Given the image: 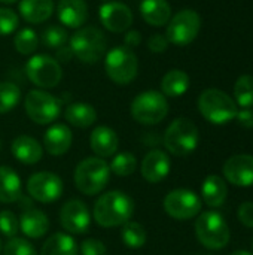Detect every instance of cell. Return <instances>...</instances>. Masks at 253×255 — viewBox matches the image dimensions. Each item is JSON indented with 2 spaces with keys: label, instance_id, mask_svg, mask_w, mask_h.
Returning <instances> with one entry per match:
<instances>
[{
  "label": "cell",
  "instance_id": "277c9868",
  "mask_svg": "<svg viewBox=\"0 0 253 255\" xmlns=\"http://www.w3.org/2000/svg\"><path fill=\"white\" fill-rule=\"evenodd\" d=\"M200 140L197 126L188 118H176L164 133V146L176 157H186L195 151Z\"/></svg>",
  "mask_w": 253,
  "mask_h": 255
},
{
  "label": "cell",
  "instance_id": "9c48e42d",
  "mask_svg": "<svg viewBox=\"0 0 253 255\" xmlns=\"http://www.w3.org/2000/svg\"><path fill=\"white\" fill-rule=\"evenodd\" d=\"M24 109L34 124L48 126L60 117L61 102L43 90H31L25 96Z\"/></svg>",
  "mask_w": 253,
  "mask_h": 255
},
{
  "label": "cell",
  "instance_id": "7dc6e473",
  "mask_svg": "<svg viewBox=\"0 0 253 255\" xmlns=\"http://www.w3.org/2000/svg\"><path fill=\"white\" fill-rule=\"evenodd\" d=\"M0 253H1V241H0Z\"/></svg>",
  "mask_w": 253,
  "mask_h": 255
},
{
  "label": "cell",
  "instance_id": "44dd1931",
  "mask_svg": "<svg viewBox=\"0 0 253 255\" xmlns=\"http://www.w3.org/2000/svg\"><path fill=\"white\" fill-rule=\"evenodd\" d=\"M18 220L21 233L30 239H40L49 230V220L46 214L33 206H28Z\"/></svg>",
  "mask_w": 253,
  "mask_h": 255
},
{
  "label": "cell",
  "instance_id": "d6986e66",
  "mask_svg": "<svg viewBox=\"0 0 253 255\" xmlns=\"http://www.w3.org/2000/svg\"><path fill=\"white\" fill-rule=\"evenodd\" d=\"M89 146L95 157H112L119 146V137L116 131L107 126H97L89 136Z\"/></svg>",
  "mask_w": 253,
  "mask_h": 255
},
{
  "label": "cell",
  "instance_id": "484cf974",
  "mask_svg": "<svg viewBox=\"0 0 253 255\" xmlns=\"http://www.w3.org/2000/svg\"><path fill=\"white\" fill-rule=\"evenodd\" d=\"M21 197V179L9 166H0V202L13 203Z\"/></svg>",
  "mask_w": 253,
  "mask_h": 255
},
{
  "label": "cell",
  "instance_id": "52a82bcc",
  "mask_svg": "<svg viewBox=\"0 0 253 255\" xmlns=\"http://www.w3.org/2000/svg\"><path fill=\"white\" fill-rule=\"evenodd\" d=\"M104 70L109 79L118 85H128L139 72V60L133 49L115 46L104 55Z\"/></svg>",
  "mask_w": 253,
  "mask_h": 255
},
{
  "label": "cell",
  "instance_id": "7c38bea8",
  "mask_svg": "<svg viewBox=\"0 0 253 255\" xmlns=\"http://www.w3.org/2000/svg\"><path fill=\"white\" fill-rule=\"evenodd\" d=\"M163 206L169 217L179 220V221H186L200 214L201 200L194 191L177 188V190L170 191L164 197Z\"/></svg>",
  "mask_w": 253,
  "mask_h": 255
},
{
  "label": "cell",
  "instance_id": "3957f363",
  "mask_svg": "<svg viewBox=\"0 0 253 255\" xmlns=\"http://www.w3.org/2000/svg\"><path fill=\"white\" fill-rule=\"evenodd\" d=\"M110 179V167L100 157H88L82 160L75 170V185L85 196L101 193Z\"/></svg>",
  "mask_w": 253,
  "mask_h": 255
},
{
  "label": "cell",
  "instance_id": "ee69618b",
  "mask_svg": "<svg viewBox=\"0 0 253 255\" xmlns=\"http://www.w3.org/2000/svg\"><path fill=\"white\" fill-rule=\"evenodd\" d=\"M55 51H57L55 52V60L58 63H67L73 57V52H72L70 46H66V45L61 46V48H58V49H55Z\"/></svg>",
  "mask_w": 253,
  "mask_h": 255
},
{
  "label": "cell",
  "instance_id": "4316f807",
  "mask_svg": "<svg viewBox=\"0 0 253 255\" xmlns=\"http://www.w3.org/2000/svg\"><path fill=\"white\" fill-rule=\"evenodd\" d=\"M227 194H228V188L221 176L210 175L204 179L201 187V196L207 206L210 208L222 206L227 200Z\"/></svg>",
  "mask_w": 253,
  "mask_h": 255
},
{
  "label": "cell",
  "instance_id": "f546056e",
  "mask_svg": "<svg viewBox=\"0 0 253 255\" xmlns=\"http://www.w3.org/2000/svg\"><path fill=\"white\" fill-rule=\"evenodd\" d=\"M121 238H122V242L125 244V247H128L131 250H139L146 244V230L140 223L130 220L128 223H125L122 226Z\"/></svg>",
  "mask_w": 253,
  "mask_h": 255
},
{
  "label": "cell",
  "instance_id": "4fadbf2b",
  "mask_svg": "<svg viewBox=\"0 0 253 255\" xmlns=\"http://www.w3.org/2000/svg\"><path fill=\"white\" fill-rule=\"evenodd\" d=\"M63 179L52 172H37L27 181V193L33 200L52 203L63 194Z\"/></svg>",
  "mask_w": 253,
  "mask_h": 255
},
{
  "label": "cell",
  "instance_id": "8992f818",
  "mask_svg": "<svg viewBox=\"0 0 253 255\" xmlns=\"http://www.w3.org/2000/svg\"><path fill=\"white\" fill-rule=\"evenodd\" d=\"M130 114L134 121L142 126L160 124L169 114V102L160 91L149 90L137 94L130 106Z\"/></svg>",
  "mask_w": 253,
  "mask_h": 255
},
{
  "label": "cell",
  "instance_id": "4dcf8cb0",
  "mask_svg": "<svg viewBox=\"0 0 253 255\" xmlns=\"http://www.w3.org/2000/svg\"><path fill=\"white\" fill-rule=\"evenodd\" d=\"M21 100V90L13 82H0V114H7Z\"/></svg>",
  "mask_w": 253,
  "mask_h": 255
},
{
  "label": "cell",
  "instance_id": "7a4b0ae2",
  "mask_svg": "<svg viewBox=\"0 0 253 255\" xmlns=\"http://www.w3.org/2000/svg\"><path fill=\"white\" fill-rule=\"evenodd\" d=\"M69 46L73 57H76L81 63L95 64L106 55L107 40L103 30L98 27L84 25L72 34Z\"/></svg>",
  "mask_w": 253,
  "mask_h": 255
},
{
  "label": "cell",
  "instance_id": "6da1fadb",
  "mask_svg": "<svg viewBox=\"0 0 253 255\" xmlns=\"http://www.w3.org/2000/svg\"><path fill=\"white\" fill-rule=\"evenodd\" d=\"M134 214L133 199L118 190L104 193L97 199L92 209L95 223L104 229L121 227L131 220Z\"/></svg>",
  "mask_w": 253,
  "mask_h": 255
},
{
  "label": "cell",
  "instance_id": "b9f144b4",
  "mask_svg": "<svg viewBox=\"0 0 253 255\" xmlns=\"http://www.w3.org/2000/svg\"><path fill=\"white\" fill-rule=\"evenodd\" d=\"M142 43V34L139 30H128L124 36V46L134 49Z\"/></svg>",
  "mask_w": 253,
  "mask_h": 255
},
{
  "label": "cell",
  "instance_id": "d590c367",
  "mask_svg": "<svg viewBox=\"0 0 253 255\" xmlns=\"http://www.w3.org/2000/svg\"><path fill=\"white\" fill-rule=\"evenodd\" d=\"M3 255H37L34 247L22 239V238H12L3 247Z\"/></svg>",
  "mask_w": 253,
  "mask_h": 255
},
{
  "label": "cell",
  "instance_id": "c3c4849f",
  "mask_svg": "<svg viewBox=\"0 0 253 255\" xmlns=\"http://www.w3.org/2000/svg\"><path fill=\"white\" fill-rule=\"evenodd\" d=\"M101 1H112V0H101Z\"/></svg>",
  "mask_w": 253,
  "mask_h": 255
},
{
  "label": "cell",
  "instance_id": "74e56055",
  "mask_svg": "<svg viewBox=\"0 0 253 255\" xmlns=\"http://www.w3.org/2000/svg\"><path fill=\"white\" fill-rule=\"evenodd\" d=\"M18 230H19L18 217L10 211H1L0 212V232H1V235L12 239L16 236Z\"/></svg>",
  "mask_w": 253,
  "mask_h": 255
},
{
  "label": "cell",
  "instance_id": "681fc988",
  "mask_svg": "<svg viewBox=\"0 0 253 255\" xmlns=\"http://www.w3.org/2000/svg\"><path fill=\"white\" fill-rule=\"evenodd\" d=\"M0 149H1V142H0Z\"/></svg>",
  "mask_w": 253,
  "mask_h": 255
},
{
  "label": "cell",
  "instance_id": "ab89813d",
  "mask_svg": "<svg viewBox=\"0 0 253 255\" xmlns=\"http://www.w3.org/2000/svg\"><path fill=\"white\" fill-rule=\"evenodd\" d=\"M148 48L149 51L155 52V54H160V52H164L167 48H169V40L164 34H152L148 40Z\"/></svg>",
  "mask_w": 253,
  "mask_h": 255
},
{
  "label": "cell",
  "instance_id": "cb8c5ba5",
  "mask_svg": "<svg viewBox=\"0 0 253 255\" xmlns=\"http://www.w3.org/2000/svg\"><path fill=\"white\" fill-rule=\"evenodd\" d=\"M19 13L30 24H42L54 13L52 0H21Z\"/></svg>",
  "mask_w": 253,
  "mask_h": 255
},
{
  "label": "cell",
  "instance_id": "8d00e7d4",
  "mask_svg": "<svg viewBox=\"0 0 253 255\" xmlns=\"http://www.w3.org/2000/svg\"><path fill=\"white\" fill-rule=\"evenodd\" d=\"M19 25V16L9 7H0V36L12 34Z\"/></svg>",
  "mask_w": 253,
  "mask_h": 255
},
{
  "label": "cell",
  "instance_id": "f6af8a7d",
  "mask_svg": "<svg viewBox=\"0 0 253 255\" xmlns=\"http://www.w3.org/2000/svg\"><path fill=\"white\" fill-rule=\"evenodd\" d=\"M18 0H0V3H4V4H13L16 3Z\"/></svg>",
  "mask_w": 253,
  "mask_h": 255
},
{
  "label": "cell",
  "instance_id": "ffe728a7",
  "mask_svg": "<svg viewBox=\"0 0 253 255\" xmlns=\"http://www.w3.org/2000/svg\"><path fill=\"white\" fill-rule=\"evenodd\" d=\"M73 142L72 130L66 124H54L51 126L43 136V146L49 155L60 157L66 154Z\"/></svg>",
  "mask_w": 253,
  "mask_h": 255
},
{
  "label": "cell",
  "instance_id": "7bdbcfd3",
  "mask_svg": "<svg viewBox=\"0 0 253 255\" xmlns=\"http://www.w3.org/2000/svg\"><path fill=\"white\" fill-rule=\"evenodd\" d=\"M236 118L239 120V123L243 127H248V128H252L253 127V111L251 108H246L243 111H239Z\"/></svg>",
  "mask_w": 253,
  "mask_h": 255
},
{
  "label": "cell",
  "instance_id": "9a60e30c",
  "mask_svg": "<svg viewBox=\"0 0 253 255\" xmlns=\"http://www.w3.org/2000/svg\"><path fill=\"white\" fill-rule=\"evenodd\" d=\"M100 22L112 33H124L133 24V12L122 1H106L98 10Z\"/></svg>",
  "mask_w": 253,
  "mask_h": 255
},
{
  "label": "cell",
  "instance_id": "ba28073f",
  "mask_svg": "<svg viewBox=\"0 0 253 255\" xmlns=\"http://www.w3.org/2000/svg\"><path fill=\"white\" fill-rule=\"evenodd\" d=\"M195 235L207 250H222L228 245L231 233L224 217L215 211L203 212L195 221Z\"/></svg>",
  "mask_w": 253,
  "mask_h": 255
},
{
  "label": "cell",
  "instance_id": "ac0fdd59",
  "mask_svg": "<svg viewBox=\"0 0 253 255\" xmlns=\"http://www.w3.org/2000/svg\"><path fill=\"white\" fill-rule=\"evenodd\" d=\"M57 15L63 25L78 30L88 19V4L85 0H58Z\"/></svg>",
  "mask_w": 253,
  "mask_h": 255
},
{
  "label": "cell",
  "instance_id": "60d3db41",
  "mask_svg": "<svg viewBox=\"0 0 253 255\" xmlns=\"http://www.w3.org/2000/svg\"><path fill=\"white\" fill-rule=\"evenodd\" d=\"M239 220L243 226L253 229V203L252 202H246L242 203L239 208Z\"/></svg>",
  "mask_w": 253,
  "mask_h": 255
},
{
  "label": "cell",
  "instance_id": "83f0119b",
  "mask_svg": "<svg viewBox=\"0 0 253 255\" xmlns=\"http://www.w3.org/2000/svg\"><path fill=\"white\" fill-rule=\"evenodd\" d=\"M76 241L67 233H54L42 245L40 255H78Z\"/></svg>",
  "mask_w": 253,
  "mask_h": 255
},
{
  "label": "cell",
  "instance_id": "7402d4cb",
  "mask_svg": "<svg viewBox=\"0 0 253 255\" xmlns=\"http://www.w3.org/2000/svg\"><path fill=\"white\" fill-rule=\"evenodd\" d=\"M10 152L19 163L30 164V166L39 163L43 155V149L40 143L34 137L27 136V134H21L13 139Z\"/></svg>",
  "mask_w": 253,
  "mask_h": 255
},
{
  "label": "cell",
  "instance_id": "30bf717a",
  "mask_svg": "<svg viewBox=\"0 0 253 255\" xmlns=\"http://www.w3.org/2000/svg\"><path fill=\"white\" fill-rule=\"evenodd\" d=\"M24 70L28 81L39 88H54L63 78L61 64L46 54L31 55L27 60Z\"/></svg>",
  "mask_w": 253,
  "mask_h": 255
},
{
  "label": "cell",
  "instance_id": "2e32d148",
  "mask_svg": "<svg viewBox=\"0 0 253 255\" xmlns=\"http://www.w3.org/2000/svg\"><path fill=\"white\" fill-rule=\"evenodd\" d=\"M224 176L236 187H252L253 155L239 154L230 157L224 164Z\"/></svg>",
  "mask_w": 253,
  "mask_h": 255
},
{
  "label": "cell",
  "instance_id": "e0dca14e",
  "mask_svg": "<svg viewBox=\"0 0 253 255\" xmlns=\"http://www.w3.org/2000/svg\"><path fill=\"white\" fill-rule=\"evenodd\" d=\"M170 167L171 163L169 155L161 149H152L143 157L140 173L143 179L149 184H158L167 178V175L170 173Z\"/></svg>",
  "mask_w": 253,
  "mask_h": 255
},
{
  "label": "cell",
  "instance_id": "5bb4252c",
  "mask_svg": "<svg viewBox=\"0 0 253 255\" xmlns=\"http://www.w3.org/2000/svg\"><path fill=\"white\" fill-rule=\"evenodd\" d=\"M60 224L70 235L86 233L91 226V215L86 205L78 199L66 202L60 211Z\"/></svg>",
  "mask_w": 253,
  "mask_h": 255
},
{
  "label": "cell",
  "instance_id": "f35d334b",
  "mask_svg": "<svg viewBox=\"0 0 253 255\" xmlns=\"http://www.w3.org/2000/svg\"><path fill=\"white\" fill-rule=\"evenodd\" d=\"M81 255H106L107 250L98 239H86L81 244Z\"/></svg>",
  "mask_w": 253,
  "mask_h": 255
},
{
  "label": "cell",
  "instance_id": "1f68e13d",
  "mask_svg": "<svg viewBox=\"0 0 253 255\" xmlns=\"http://www.w3.org/2000/svg\"><path fill=\"white\" fill-rule=\"evenodd\" d=\"M234 97L239 106L243 109L253 106V76L243 75L234 85Z\"/></svg>",
  "mask_w": 253,
  "mask_h": 255
},
{
  "label": "cell",
  "instance_id": "f1b7e54d",
  "mask_svg": "<svg viewBox=\"0 0 253 255\" xmlns=\"http://www.w3.org/2000/svg\"><path fill=\"white\" fill-rule=\"evenodd\" d=\"M189 88V76L180 69L169 70L161 79V91L167 97H180Z\"/></svg>",
  "mask_w": 253,
  "mask_h": 255
},
{
  "label": "cell",
  "instance_id": "836d02e7",
  "mask_svg": "<svg viewBox=\"0 0 253 255\" xmlns=\"http://www.w3.org/2000/svg\"><path fill=\"white\" fill-rule=\"evenodd\" d=\"M109 167L110 173H115L116 176H130L136 172L137 160L131 152H121L113 157Z\"/></svg>",
  "mask_w": 253,
  "mask_h": 255
},
{
  "label": "cell",
  "instance_id": "8fae6325",
  "mask_svg": "<svg viewBox=\"0 0 253 255\" xmlns=\"http://www.w3.org/2000/svg\"><path fill=\"white\" fill-rule=\"evenodd\" d=\"M201 28V18L192 9H182L170 18L166 30L169 43L176 46H186L195 40Z\"/></svg>",
  "mask_w": 253,
  "mask_h": 255
},
{
  "label": "cell",
  "instance_id": "5b68a950",
  "mask_svg": "<svg viewBox=\"0 0 253 255\" xmlns=\"http://www.w3.org/2000/svg\"><path fill=\"white\" fill-rule=\"evenodd\" d=\"M201 115L212 124H225L237 117V103L218 88H207L198 97Z\"/></svg>",
  "mask_w": 253,
  "mask_h": 255
},
{
  "label": "cell",
  "instance_id": "e575fe53",
  "mask_svg": "<svg viewBox=\"0 0 253 255\" xmlns=\"http://www.w3.org/2000/svg\"><path fill=\"white\" fill-rule=\"evenodd\" d=\"M69 40V33L61 25H49L42 33V42L49 49H58Z\"/></svg>",
  "mask_w": 253,
  "mask_h": 255
},
{
  "label": "cell",
  "instance_id": "d6a6232c",
  "mask_svg": "<svg viewBox=\"0 0 253 255\" xmlns=\"http://www.w3.org/2000/svg\"><path fill=\"white\" fill-rule=\"evenodd\" d=\"M37 45H39L37 34L30 27H25V28L19 30L13 37V46H15L16 52H19L21 55L33 54L37 49Z\"/></svg>",
  "mask_w": 253,
  "mask_h": 255
},
{
  "label": "cell",
  "instance_id": "603a6c76",
  "mask_svg": "<svg viewBox=\"0 0 253 255\" xmlns=\"http://www.w3.org/2000/svg\"><path fill=\"white\" fill-rule=\"evenodd\" d=\"M140 15L152 27H163L171 18V6L167 0H142Z\"/></svg>",
  "mask_w": 253,
  "mask_h": 255
},
{
  "label": "cell",
  "instance_id": "d4e9b609",
  "mask_svg": "<svg viewBox=\"0 0 253 255\" xmlns=\"http://www.w3.org/2000/svg\"><path fill=\"white\" fill-rule=\"evenodd\" d=\"M66 121L78 128H88L97 121V111L89 103L76 102L66 108L64 111Z\"/></svg>",
  "mask_w": 253,
  "mask_h": 255
},
{
  "label": "cell",
  "instance_id": "bcb514c9",
  "mask_svg": "<svg viewBox=\"0 0 253 255\" xmlns=\"http://www.w3.org/2000/svg\"><path fill=\"white\" fill-rule=\"evenodd\" d=\"M231 255H252L251 253H248V251H236L234 254Z\"/></svg>",
  "mask_w": 253,
  "mask_h": 255
}]
</instances>
